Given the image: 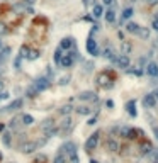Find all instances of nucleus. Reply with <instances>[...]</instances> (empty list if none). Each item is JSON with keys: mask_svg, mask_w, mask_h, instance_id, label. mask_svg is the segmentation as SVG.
Wrapping results in <instances>:
<instances>
[{"mask_svg": "<svg viewBox=\"0 0 158 163\" xmlns=\"http://www.w3.org/2000/svg\"><path fill=\"white\" fill-rule=\"evenodd\" d=\"M116 65L119 68H124V70H128L129 65H131V61H129V56H126V54H119V56L116 58Z\"/></svg>", "mask_w": 158, "mask_h": 163, "instance_id": "nucleus-5", "label": "nucleus"}, {"mask_svg": "<svg viewBox=\"0 0 158 163\" xmlns=\"http://www.w3.org/2000/svg\"><path fill=\"white\" fill-rule=\"evenodd\" d=\"M104 56H106L107 60H111V61H114V63H116V58H117V56H114V51H112L111 48H106V49H104Z\"/></svg>", "mask_w": 158, "mask_h": 163, "instance_id": "nucleus-20", "label": "nucleus"}, {"mask_svg": "<svg viewBox=\"0 0 158 163\" xmlns=\"http://www.w3.org/2000/svg\"><path fill=\"white\" fill-rule=\"evenodd\" d=\"M61 56H63V49H56V53H55V61L60 65V60H61Z\"/></svg>", "mask_w": 158, "mask_h": 163, "instance_id": "nucleus-31", "label": "nucleus"}, {"mask_svg": "<svg viewBox=\"0 0 158 163\" xmlns=\"http://www.w3.org/2000/svg\"><path fill=\"white\" fill-rule=\"evenodd\" d=\"M27 53H29V48H27V46H22V48H20V56L26 58V56H27Z\"/></svg>", "mask_w": 158, "mask_h": 163, "instance_id": "nucleus-33", "label": "nucleus"}, {"mask_svg": "<svg viewBox=\"0 0 158 163\" xmlns=\"http://www.w3.org/2000/svg\"><path fill=\"white\" fill-rule=\"evenodd\" d=\"M106 106H107V107H114V102H112V100H107Z\"/></svg>", "mask_w": 158, "mask_h": 163, "instance_id": "nucleus-41", "label": "nucleus"}, {"mask_svg": "<svg viewBox=\"0 0 158 163\" xmlns=\"http://www.w3.org/2000/svg\"><path fill=\"white\" fill-rule=\"evenodd\" d=\"M26 2H29V3H32V2H34V0H26Z\"/></svg>", "mask_w": 158, "mask_h": 163, "instance_id": "nucleus-48", "label": "nucleus"}, {"mask_svg": "<svg viewBox=\"0 0 158 163\" xmlns=\"http://www.w3.org/2000/svg\"><path fill=\"white\" fill-rule=\"evenodd\" d=\"M102 2H104V3H106V5H111V3H112V2H114V0H102Z\"/></svg>", "mask_w": 158, "mask_h": 163, "instance_id": "nucleus-44", "label": "nucleus"}, {"mask_svg": "<svg viewBox=\"0 0 158 163\" xmlns=\"http://www.w3.org/2000/svg\"><path fill=\"white\" fill-rule=\"evenodd\" d=\"M7 32V27H5V24H2L0 22V36H3Z\"/></svg>", "mask_w": 158, "mask_h": 163, "instance_id": "nucleus-36", "label": "nucleus"}, {"mask_svg": "<svg viewBox=\"0 0 158 163\" xmlns=\"http://www.w3.org/2000/svg\"><path fill=\"white\" fill-rule=\"evenodd\" d=\"M77 112H78L80 115H88V114H92V109H90V107L82 106V107H78V109H77Z\"/></svg>", "mask_w": 158, "mask_h": 163, "instance_id": "nucleus-23", "label": "nucleus"}, {"mask_svg": "<svg viewBox=\"0 0 158 163\" xmlns=\"http://www.w3.org/2000/svg\"><path fill=\"white\" fill-rule=\"evenodd\" d=\"M106 20L109 24L116 22V12H114V10H107V12H106Z\"/></svg>", "mask_w": 158, "mask_h": 163, "instance_id": "nucleus-21", "label": "nucleus"}, {"mask_svg": "<svg viewBox=\"0 0 158 163\" xmlns=\"http://www.w3.org/2000/svg\"><path fill=\"white\" fill-rule=\"evenodd\" d=\"M0 46H2V43H0Z\"/></svg>", "mask_w": 158, "mask_h": 163, "instance_id": "nucleus-50", "label": "nucleus"}, {"mask_svg": "<svg viewBox=\"0 0 158 163\" xmlns=\"http://www.w3.org/2000/svg\"><path fill=\"white\" fill-rule=\"evenodd\" d=\"M153 95H155V99H156V102H158V90H155V92H153Z\"/></svg>", "mask_w": 158, "mask_h": 163, "instance_id": "nucleus-45", "label": "nucleus"}, {"mask_svg": "<svg viewBox=\"0 0 158 163\" xmlns=\"http://www.w3.org/2000/svg\"><path fill=\"white\" fill-rule=\"evenodd\" d=\"M60 65H61L63 68H70L71 65H73V56H71V54H63L61 60H60Z\"/></svg>", "mask_w": 158, "mask_h": 163, "instance_id": "nucleus-9", "label": "nucleus"}, {"mask_svg": "<svg viewBox=\"0 0 158 163\" xmlns=\"http://www.w3.org/2000/svg\"><path fill=\"white\" fill-rule=\"evenodd\" d=\"M36 148H38V144L32 143V141H27V143H22V144H20V151H22V153H32Z\"/></svg>", "mask_w": 158, "mask_h": 163, "instance_id": "nucleus-6", "label": "nucleus"}, {"mask_svg": "<svg viewBox=\"0 0 158 163\" xmlns=\"http://www.w3.org/2000/svg\"><path fill=\"white\" fill-rule=\"evenodd\" d=\"M55 163H65V155H58L55 158Z\"/></svg>", "mask_w": 158, "mask_h": 163, "instance_id": "nucleus-34", "label": "nucleus"}, {"mask_svg": "<svg viewBox=\"0 0 158 163\" xmlns=\"http://www.w3.org/2000/svg\"><path fill=\"white\" fill-rule=\"evenodd\" d=\"M71 46H73V39L71 38H65V39H61V43H60V49H70Z\"/></svg>", "mask_w": 158, "mask_h": 163, "instance_id": "nucleus-16", "label": "nucleus"}, {"mask_svg": "<svg viewBox=\"0 0 158 163\" xmlns=\"http://www.w3.org/2000/svg\"><path fill=\"white\" fill-rule=\"evenodd\" d=\"M70 128H71V119L70 117H65L63 122L60 124V131H68Z\"/></svg>", "mask_w": 158, "mask_h": 163, "instance_id": "nucleus-19", "label": "nucleus"}, {"mask_svg": "<svg viewBox=\"0 0 158 163\" xmlns=\"http://www.w3.org/2000/svg\"><path fill=\"white\" fill-rule=\"evenodd\" d=\"M139 29H141V26H139V24H136V22H128V26H126V31L131 32V34H138Z\"/></svg>", "mask_w": 158, "mask_h": 163, "instance_id": "nucleus-14", "label": "nucleus"}, {"mask_svg": "<svg viewBox=\"0 0 158 163\" xmlns=\"http://www.w3.org/2000/svg\"><path fill=\"white\" fill-rule=\"evenodd\" d=\"M85 48H87L88 54H92V56H97L99 54V48H97V41L92 38L87 39V43H85Z\"/></svg>", "mask_w": 158, "mask_h": 163, "instance_id": "nucleus-3", "label": "nucleus"}, {"mask_svg": "<svg viewBox=\"0 0 158 163\" xmlns=\"http://www.w3.org/2000/svg\"><path fill=\"white\" fill-rule=\"evenodd\" d=\"M146 73L150 75V77H158V65L156 63H148L146 65Z\"/></svg>", "mask_w": 158, "mask_h": 163, "instance_id": "nucleus-10", "label": "nucleus"}, {"mask_svg": "<svg viewBox=\"0 0 158 163\" xmlns=\"http://www.w3.org/2000/svg\"><path fill=\"white\" fill-rule=\"evenodd\" d=\"M43 129H44L46 133H48V131H51V129H53V121H51V119L44 121V124H43Z\"/></svg>", "mask_w": 158, "mask_h": 163, "instance_id": "nucleus-30", "label": "nucleus"}, {"mask_svg": "<svg viewBox=\"0 0 158 163\" xmlns=\"http://www.w3.org/2000/svg\"><path fill=\"white\" fill-rule=\"evenodd\" d=\"M153 151V146L150 143H143L141 146H139V155L141 156H146V155H150Z\"/></svg>", "mask_w": 158, "mask_h": 163, "instance_id": "nucleus-12", "label": "nucleus"}, {"mask_svg": "<svg viewBox=\"0 0 158 163\" xmlns=\"http://www.w3.org/2000/svg\"><path fill=\"white\" fill-rule=\"evenodd\" d=\"M71 111H73V107H71L70 104H66V106L60 107V114H61V115H68V114H70Z\"/></svg>", "mask_w": 158, "mask_h": 163, "instance_id": "nucleus-24", "label": "nucleus"}, {"mask_svg": "<svg viewBox=\"0 0 158 163\" xmlns=\"http://www.w3.org/2000/svg\"><path fill=\"white\" fill-rule=\"evenodd\" d=\"M0 161H2V153H0Z\"/></svg>", "mask_w": 158, "mask_h": 163, "instance_id": "nucleus-49", "label": "nucleus"}, {"mask_svg": "<svg viewBox=\"0 0 158 163\" xmlns=\"http://www.w3.org/2000/svg\"><path fill=\"white\" fill-rule=\"evenodd\" d=\"M153 131H155V134H156V139H158V128H153Z\"/></svg>", "mask_w": 158, "mask_h": 163, "instance_id": "nucleus-46", "label": "nucleus"}, {"mask_svg": "<svg viewBox=\"0 0 158 163\" xmlns=\"http://www.w3.org/2000/svg\"><path fill=\"white\" fill-rule=\"evenodd\" d=\"M143 104H145L146 107H155L156 106V99H155V95H153V93H148V95H145L143 97Z\"/></svg>", "mask_w": 158, "mask_h": 163, "instance_id": "nucleus-8", "label": "nucleus"}, {"mask_svg": "<svg viewBox=\"0 0 158 163\" xmlns=\"http://www.w3.org/2000/svg\"><path fill=\"white\" fill-rule=\"evenodd\" d=\"M106 148H107L109 151H114V153H116V151H119V143H117L116 139H112V138H111V139H107Z\"/></svg>", "mask_w": 158, "mask_h": 163, "instance_id": "nucleus-11", "label": "nucleus"}, {"mask_svg": "<svg viewBox=\"0 0 158 163\" xmlns=\"http://www.w3.org/2000/svg\"><path fill=\"white\" fill-rule=\"evenodd\" d=\"M151 27H153V29H155V31L158 32V19H155V20L151 22Z\"/></svg>", "mask_w": 158, "mask_h": 163, "instance_id": "nucleus-38", "label": "nucleus"}, {"mask_svg": "<svg viewBox=\"0 0 158 163\" xmlns=\"http://www.w3.org/2000/svg\"><path fill=\"white\" fill-rule=\"evenodd\" d=\"M48 87H49V80L48 78H44V77L38 78V80L34 82V90L36 92H43V90H46Z\"/></svg>", "mask_w": 158, "mask_h": 163, "instance_id": "nucleus-4", "label": "nucleus"}, {"mask_svg": "<svg viewBox=\"0 0 158 163\" xmlns=\"http://www.w3.org/2000/svg\"><path fill=\"white\" fill-rule=\"evenodd\" d=\"M92 14H94L95 19H99V17L104 14V7H102V5H99V3H95L94 9H92Z\"/></svg>", "mask_w": 158, "mask_h": 163, "instance_id": "nucleus-18", "label": "nucleus"}, {"mask_svg": "<svg viewBox=\"0 0 158 163\" xmlns=\"http://www.w3.org/2000/svg\"><path fill=\"white\" fill-rule=\"evenodd\" d=\"M39 56V51L38 49H29V53H27V60H36V58Z\"/></svg>", "mask_w": 158, "mask_h": 163, "instance_id": "nucleus-28", "label": "nucleus"}, {"mask_svg": "<svg viewBox=\"0 0 158 163\" xmlns=\"http://www.w3.org/2000/svg\"><path fill=\"white\" fill-rule=\"evenodd\" d=\"M70 161H71V163H78V156H77V153H71V155H70Z\"/></svg>", "mask_w": 158, "mask_h": 163, "instance_id": "nucleus-35", "label": "nucleus"}, {"mask_svg": "<svg viewBox=\"0 0 158 163\" xmlns=\"http://www.w3.org/2000/svg\"><path fill=\"white\" fill-rule=\"evenodd\" d=\"M2 141H3V144H7V146H10V134H9V133H5V134L2 136Z\"/></svg>", "mask_w": 158, "mask_h": 163, "instance_id": "nucleus-32", "label": "nucleus"}, {"mask_svg": "<svg viewBox=\"0 0 158 163\" xmlns=\"http://www.w3.org/2000/svg\"><path fill=\"white\" fill-rule=\"evenodd\" d=\"M63 150L66 151L68 155H71V153H77V150H75V144H73V143H66V144L63 146Z\"/></svg>", "mask_w": 158, "mask_h": 163, "instance_id": "nucleus-26", "label": "nucleus"}, {"mask_svg": "<svg viewBox=\"0 0 158 163\" xmlns=\"http://www.w3.org/2000/svg\"><path fill=\"white\" fill-rule=\"evenodd\" d=\"M138 36L139 38H143V39H148L150 38V29L148 27H141L139 29V32H138Z\"/></svg>", "mask_w": 158, "mask_h": 163, "instance_id": "nucleus-25", "label": "nucleus"}, {"mask_svg": "<svg viewBox=\"0 0 158 163\" xmlns=\"http://www.w3.org/2000/svg\"><path fill=\"white\" fill-rule=\"evenodd\" d=\"M133 12H134V10H133L131 7H128V9H124V10H123V19H131Z\"/></svg>", "mask_w": 158, "mask_h": 163, "instance_id": "nucleus-29", "label": "nucleus"}, {"mask_svg": "<svg viewBox=\"0 0 158 163\" xmlns=\"http://www.w3.org/2000/svg\"><path fill=\"white\" fill-rule=\"evenodd\" d=\"M131 49H133V44L129 41H123V43H121V54H126V56H128V54L131 53Z\"/></svg>", "mask_w": 158, "mask_h": 163, "instance_id": "nucleus-13", "label": "nucleus"}, {"mask_svg": "<svg viewBox=\"0 0 158 163\" xmlns=\"http://www.w3.org/2000/svg\"><path fill=\"white\" fill-rule=\"evenodd\" d=\"M60 83H61V85H65V83H68V77H65V78H61V82H60Z\"/></svg>", "mask_w": 158, "mask_h": 163, "instance_id": "nucleus-43", "label": "nucleus"}, {"mask_svg": "<svg viewBox=\"0 0 158 163\" xmlns=\"http://www.w3.org/2000/svg\"><path fill=\"white\" fill-rule=\"evenodd\" d=\"M107 82H111L109 77H107V73H100L99 77H97V83H99L100 87H104V88H111L112 85H109Z\"/></svg>", "mask_w": 158, "mask_h": 163, "instance_id": "nucleus-7", "label": "nucleus"}, {"mask_svg": "<svg viewBox=\"0 0 158 163\" xmlns=\"http://www.w3.org/2000/svg\"><path fill=\"white\" fill-rule=\"evenodd\" d=\"M95 122H97V119H95V117H92V119H90V121H88V124H90V126H94V124H95Z\"/></svg>", "mask_w": 158, "mask_h": 163, "instance_id": "nucleus-42", "label": "nucleus"}, {"mask_svg": "<svg viewBox=\"0 0 158 163\" xmlns=\"http://www.w3.org/2000/svg\"><path fill=\"white\" fill-rule=\"evenodd\" d=\"M3 88H5V83H3L2 80H0V93H2V92H3Z\"/></svg>", "mask_w": 158, "mask_h": 163, "instance_id": "nucleus-40", "label": "nucleus"}, {"mask_svg": "<svg viewBox=\"0 0 158 163\" xmlns=\"http://www.w3.org/2000/svg\"><path fill=\"white\" fill-rule=\"evenodd\" d=\"M20 106H22V100L17 99V100H14V102L10 104L9 107H7V111H14V109H17V107H20Z\"/></svg>", "mask_w": 158, "mask_h": 163, "instance_id": "nucleus-27", "label": "nucleus"}, {"mask_svg": "<svg viewBox=\"0 0 158 163\" xmlns=\"http://www.w3.org/2000/svg\"><path fill=\"white\" fill-rule=\"evenodd\" d=\"M128 71H129V73H133V75H138V77H139V75H143L141 70H128Z\"/></svg>", "mask_w": 158, "mask_h": 163, "instance_id": "nucleus-37", "label": "nucleus"}, {"mask_svg": "<svg viewBox=\"0 0 158 163\" xmlns=\"http://www.w3.org/2000/svg\"><path fill=\"white\" fill-rule=\"evenodd\" d=\"M20 121H22V124L29 126V124H32V122H34V117H32V115H29V114H22Z\"/></svg>", "mask_w": 158, "mask_h": 163, "instance_id": "nucleus-22", "label": "nucleus"}, {"mask_svg": "<svg viewBox=\"0 0 158 163\" xmlns=\"http://www.w3.org/2000/svg\"><path fill=\"white\" fill-rule=\"evenodd\" d=\"M126 109H128V112H129L131 117H136L138 112H136V102H134V100H129V102L126 104Z\"/></svg>", "mask_w": 158, "mask_h": 163, "instance_id": "nucleus-15", "label": "nucleus"}, {"mask_svg": "<svg viewBox=\"0 0 158 163\" xmlns=\"http://www.w3.org/2000/svg\"><path fill=\"white\" fill-rule=\"evenodd\" d=\"M90 163H99V161H97V160H90Z\"/></svg>", "mask_w": 158, "mask_h": 163, "instance_id": "nucleus-47", "label": "nucleus"}, {"mask_svg": "<svg viewBox=\"0 0 158 163\" xmlns=\"http://www.w3.org/2000/svg\"><path fill=\"white\" fill-rule=\"evenodd\" d=\"M7 97H9V93H7V92H2V93H0V100L7 99Z\"/></svg>", "mask_w": 158, "mask_h": 163, "instance_id": "nucleus-39", "label": "nucleus"}, {"mask_svg": "<svg viewBox=\"0 0 158 163\" xmlns=\"http://www.w3.org/2000/svg\"><path fill=\"white\" fill-rule=\"evenodd\" d=\"M78 99H80V100H95L97 97H95L94 92H84V93L78 95Z\"/></svg>", "mask_w": 158, "mask_h": 163, "instance_id": "nucleus-17", "label": "nucleus"}, {"mask_svg": "<svg viewBox=\"0 0 158 163\" xmlns=\"http://www.w3.org/2000/svg\"><path fill=\"white\" fill-rule=\"evenodd\" d=\"M139 134L138 129H133V128H121V136L126 138V139H136Z\"/></svg>", "mask_w": 158, "mask_h": 163, "instance_id": "nucleus-2", "label": "nucleus"}, {"mask_svg": "<svg viewBox=\"0 0 158 163\" xmlns=\"http://www.w3.org/2000/svg\"><path fill=\"white\" fill-rule=\"evenodd\" d=\"M99 138H100V133H99V131L88 136V139L85 141V150H87V151L95 150V148H97V144H99Z\"/></svg>", "mask_w": 158, "mask_h": 163, "instance_id": "nucleus-1", "label": "nucleus"}]
</instances>
